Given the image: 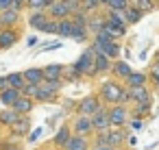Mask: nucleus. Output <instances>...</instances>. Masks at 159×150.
Masks as SVG:
<instances>
[{
    "instance_id": "603ef678",
    "label": "nucleus",
    "mask_w": 159,
    "mask_h": 150,
    "mask_svg": "<svg viewBox=\"0 0 159 150\" xmlns=\"http://www.w3.org/2000/svg\"><path fill=\"white\" fill-rule=\"evenodd\" d=\"M107 2H109V0H100V5H105V7H107Z\"/></svg>"
},
{
    "instance_id": "9d476101",
    "label": "nucleus",
    "mask_w": 159,
    "mask_h": 150,
    "mask_svg": "<svg viewBox=\"0 0 159 150\" xmlns=\"http://www.w3.org/2000/svg\"><path fill=\"white\" fill-rule=\"evenodd\" d=\"M133 72V68L129 65V61H122V59H116L113 61V65H111V76L116 78V81H120V83H124L126 78H129V74Z\"/></svg>"
},
{
    "instance_id": "4be33fe9",
    "label": "nucleus",
    "mask_w": 159,
    "mask_h": 150,
    "mask_svg": "<svg viewBox=\"0 0 159 150\" xmlns=\"http://www.w3.org/2000/svg\"><path fill=\"white\" fill-rule=\"evenodd\" d=\"M48 20H50V15H48L46 11H35V13L29 15V24H31V29H35V31H42V29L48 24Z\"/></svg>"
},
{
    "instance_id": "f8f14e48",
    "label": "nucleus",
    "mask_w": 159,
    "mask_h": 150,
    "mask_svg": "<svg viewBox=\"0 0 159 150\" xmlns=\"http://www.w3.org/2000/svg\"><path fill=\"white\" fill-rule=\"evenodd\" d=\"M22 115L13 109V107H5V109H0V128H11L18 120H20Z\"/></svg>"
},
{
    "instance_id": "c9c22d12",
    "label": "nucleus",
    "mask_w": 159,
    "mask_h": 150,
    "mask_svg": "<svg viewBox=\"0 0 159 150\" xmlns=\"http://www.w3.org/2000/svg\"><path fill=\"white\" fill-rule=\"evenodd\" d=\"M79 81H83V76L74 70V65H68L63 72V83H79Z\"/></svg>"
},
{
    "instance_id": "f3484780",
    "label": "nucleus",
    "mask_w": 159,
    "mask_h": 150,
    "mask_svg": "<svg viewBox=\"0 0 159 150\" xmlns=\"http://www.w3.org/2000/svg\"><path fill=\"white\" fill-rule=\"evenodd\" d=\"M94 52H102L105 57H109L111 61H116L118 57H120V52H122V46L118 44V42H109V44H105V46H100V48H94V46H89Z\"/></svg>"
},
{
    "instance_id": "4c0bfd02",
    "label": "nucleus",
    "mask_w": 159,
    "mask_h": 150,
    "mask_svg": "<svg viewBox=\"0 0 159 150\" xmlns=\"http://www.w3.org/2000/svg\"><path fill=\"white\" fill-rule=\"evenodd\" d=\"M129 5H131L129 0H109V2H107V9H109V11H124Z\"/></svg>"
},
{
    "instance_id": "f257e3e1",
    "label": "nucleus",
    "mask_w": 159,
    "mask_h": 150,
    "mask_svg": "<svg viewBox=\"0 0 159 150\" xmlns=\"http://www.w3.org/2000/svg\"><path fill=\"white\" fill-rule=\"evenodd\" d=\"M98 96L102 100L105 107H113V104H131V96L124 83L116 81V78H107L100 83L98 87Z\"/></svg>"
},
{
    "instance_id": "20e7f679",
    "label": "nucleus",
    "mask_w": 159,
    "mask_h": 150,
    "mask_svg": "<svg viewBox=\"0 0 159 150\" xmlns=\"http://www.w3.org/2000/svg\"><path fill=\"white\" fill-rule=\"evenodd\" d=\"M100 107H102L100 96H98V94H89V96L76 100V104H74V113H79V115H94Z\"/></svg>"
},
{
    "instance_id": "5701e85b",
    "label": "nucleus",
    "mask_w": 159,
    "mask_h": 150,
    "mask_svg": "<svg viewBox=\"0 0 159 150\" xmlns=\"http://www.w3.org/2000/svg\"><path fill=\"white\" fill-rule=\"evenodd\" d=\"M105 24H107V18H102L100 13H89V22H87V31H89L92 35H96V33H100V31L105 29Z\"/></svg>"
},
{
    "instance_id": "b1692460",
    "label": "nucleus",
    "mask_w": 159,
    "mask_h": 150,
    "mask_svg": "<svg viewBox=\"0 0 159 150\" xmlns=\"http://www.w3.org/2000/svg\"><path fill=\"white\" fill-rule=\"evenodd\" d=\"M35 104H37V102H35L33 98H26V96H22V98L16 102V107H13V109H16L20 115H31V113H33V109H35Z\"/></svg>"
},
{
    "instance_id": "3c124183",
    "label": "nucleus",
    "mask_w": 159,
    "mask_h": 150,
    "mask_svg": "<svg viewBox=\"0 0 159 150\" xmlns=\"http://www.w3.org/2000/svg\"><path fill=\"white\" fill-rule=\"evenodd\" d=\"M35 44H37V37H29V39H26V46H29V48L35 46Z\"/></svg>"
},
{
    "instance_id": "c756f323",
    "label": "nucleus",
    "mask_w": 159,
    "mask_h": 150,
    "mask_svg": "<svg viewBox=\"0 0 159 150\" xmlns=\"http://www.w3.org/2000/svg\"><path fill=\"white\" fill-rule=\"evenodd\" d=\"M142 15H144V13H142L137 7H133V5H129V7L124 9V18H126L129 26H131V24H137V22L142 20Z\"/></svg>"
},
{
    "instance_id": "58836bf2",
    "label": "nucleus",
    "mask_w": 159,
    "mask_h": 150,
    "mask_svg": "<svg viewBox=\"0 0 159 150\" xmlns=\"http://www.w3.org/2000/svg\"><path fill=\"white\" fill-rule=\"evenodd\" d=\"M20 143H18V139H13V137H2V139H0V150H16Z\"/></svg>"
},
{
    "instance_id": "a211bd4d",
    "label": "nucleus",
    "mask_w": 159,
    "mask_h": 150,
    "mask_svg": "<svg viewBox=\"0 0 159 150\" xmlns=\"http://www.w3.org/2000/svg\"><path fill=\"white\" fill-rule=\"evenodd\" d=\"M63 150H92V139L85 135H72V139Z\"/></svg>"
},
{
    "instance_id": "79ce46f5",
    "label": "nucleus",
    "mask_w": 159,
    "mask_h": 150,
    "mask_svg": "<svg viewBox=\"0 0 159 150\" xmlns=\"http://www.w3.org/2000/svg\"><path fill=\"white\" fill-rule=\"evenodd\" d=\"M42 133H44V128H42V126H39V128H35V130H31V133L26 135V141H29V143H35V141L42 137Z\"/></svg>"
},
{
    "instance_id": "a18cd8bd",
    "label": "nucleus",
    "mask_w": 159,
    "mask_h": 150,
    "mask_svg": "<svg viewBox=\"0 0 159 150\" xmlns=\"http://www.w3.org/2000/svg\"><path fill=\"white\" fill-rule=\"evenodd\" d=\"M26 7V0H13V7L11 9H16V11H22Z\"/></svg>"
},
{
    "instance_id": "864d4df0",
    "label": "nucleus",
    "mask_w": 159,
    "mask_h": 150,
    "mask_svg": "<svg viewBox=\"0 0 159 150\" xmlns=\"http://www.w3.org/2000/svg\"><path fill=\"white\" fill-rule=\"evenodd\" d=\"M155 65H157V68H159V57H157V59H155Z\"/></svg>"
},
{
    "instance_id": "6e6552de",
    "label": "nucleus",
    "mask_w": 159,
    "mask_h": 150,
    "mask_svg": "<svg viewBox=\"0 0 159 150\" xmlns=\"http://www.w3.org/2000/svg\"><path fill=\"white\" fill-rule=\"evenodd\" d=\"M92 126H94V133H105L111 128V120H109V109L102 104L94 115H92Z\"/></svg>"
},
{
    "instance_id": "39448f33",
    "label": "nucleus",
    "mask_w": 159,
    "mask_h": 150,
    "mask_svg": "<svg viewBox=\"0 0 159 150\" xmlns=\"http://www.w3.org/2000/svg\"><path fill=\"white\" fill-rule=\"evenodd\" d=\"M70 126H72V133H74V135H85V137H92V135H94L92 115H79V113H74Z\"/></svg>"
},
{
    "instance_id": "052dcab7",
    "label": "nucleus",
    "mask_w": 159,
    "mask_h": 150,
    "mask_svg": "<svg viewBox=\"0 0 159 150\" xmlns=\"http://www.w3.org/2000/svg\"><path fill=\"white\" fill-rule=\"evenodd\" d=\"M120 150H122V148H120Z\"/></svg>"
},
{
    "instance_id": "e433bc0d",
    "label": "nucleus",
    "mask_w": 159,
    "mask_h": 150,
    "mask_svg": "<svg viewBox=\"0 0 159 150\" xmlns=\"http://www.w3.org/2000/svg\"><path fill=\"white\" fill-rule=\"evenodd\" d=\"M102 5H100V0H81V9L85 11V13H94L96 9H100Z\"/></svg>"
},
{
    "instance_id": "ddd939ff",
    "label": "nucleus",
    "mask_w": 159,
    "mask_h": 150,
    "mask_svg": "<svg viewBox=\"0 0 159 150\" xmlns=\"http://www.w3.org/2000/svg\"><path fill=\"white\" fill-rule=\"evenodd\" d=\"M20 39V33L16 29H2L0 31V50H9L18 44Z\"/></svg>"
},
{
    "instance_id": "4468645a",
    "label": "nucleus",
    "mask_w": 159,
    "mask_h": 150,
    "mask_svg": "<svg viewBox=\"0 0 159 150\" xmlns=\"http://www.w3.org/2000/svg\"><path fill=\"white\" fill-rule=\"evenodd\" d=\"M111 65H113V61L109 57H105L102 52H94V72H96V76L109 74L111 72Z\"/></svg>"
},
{
    "instance_id": "393cba45",
    "label": "nucleus",
    "mask_w": 159,
    "mask_h": 150,
    "mask_svg": "<svg viewBox=\"0 0 159 150\" xmlns=\"http://www.w3.org/2000/svg\"><path fill=\"white\" fill-rule=\"evenodd\" d=\"M72 29H74L72 18H66V20H59L57 22V35L63 37V39H72Z\"/></svg>"
},
{
    "instance_id": "c85d7f7f",
    "label": "nucleus",
    "mask_w": 159,
    "mask_h": 150,
    "mask_svg": "<svg viewBox=\"0 0 159 150\" xmlns=\"http://www.w3.org/2000/svg\"><path fill=\"white\" fill-rule=\"evenodd\" d=\"M148 113H150V102L133 104V109H131V120H144Z\"/></svg>"
},
{
    "instance_id": "5fc2aeb1",
    "label": "nucleus",
    "mask_w": 159,
    "mask_h": 150,
    "mask_svg": "<svg viewBox=\"0 0 159 150\" xmlns=\"http://www.w3.org/2000/svg\"><path fill=\"white\" fill-rule=\"evenodd\" d=\"M39 150H55V148H52V146H50V148H39Z\"/></svg>"
},
{
    "instance_id": "cd10ccee",
    "label": "nucleus",
    "mask_w": 159,
    "mask_h": 150,
    "mask_svg": "<svg viewBox=\"0 0 159 150\" xmlns=\"http://www.w3.org/2000/svg\"><path fill=\"white\" fill-rule=\"evenodd\" d=\"M57 96H59V94H52L50 89H46L44 85H39V89H37V94L33 96V100H35V102H42V104H48V102H55Z\"/></svg>"
},
{
    "instance_id": "de8ad7c7",
    "label": "nucleus",
    "mask_w": 159,
    "mask_h": 150,
    "mask_svg": "<svg viewBox=\"0 0 159 150\" xmlns=\"http://www.w3.org/2000/svg\"><path fill=\"white\" fill-rule=\"evenodd\" d=\"M129 126L137 130V128H142V126H144V120H131V122H129Z\"/></svg>"
},
{
    "instance_id": "2eb2a0df",
    "label": "nucleus",
    "mask_w": 159,
    "mask_h": 150,
    "mask_svg": "<svg viewBox=\"0 0 159 150\" xmlns=\"http://www.w3.org/2000/svg\"><path fill=\"white\" fill-rule=\"evenodd\" d=\"M126 89H129V96H131V104H139V102H152V96H150L148 85H146V87H126Z\"/></svg>"
},
{
    "instance_id": "473e14b6",
    "label": "nucleus",
    "mask_w": 159,
    "mask_h": 150,
    "mask_svg": "<svg viewBox=\"0 0 159 150\" xmlns=\"http://www.w3.org/2000/svg\"><path fill=\"white\" fill-rule=\"evenodd\" d=\"M87 37H89V31H87V26L74 24V29H72V39H74V42H87Z\"/></svg>"
},
{
    "instance_id": "6ab92c4d",
    "label": "nucleus",
    "mask_w": 159,
    "mask_h": 150,
    "mask_svg": "<svg viewBox=\"0 0 159 150\" xmlns=\"http://www.w3.org/2000/svg\"><path fill=\"white\" fill-rule=\"evenodd\" d=\"M18 22H20V11H16V9L0 11V24H2V29H16Z\"/></svg>"
},
{
    "instance_id": "a19ab883",
    "label": "nucleus",
    "mask_w": 159,
    "mask_h": 150,
    "mask_svg": "<svg viewBox=\"0 0 159 150\" xmlns=\"http://www.w3.org/2000/svg\"><path fill=\"white\" fill-rule=\"evenodd\" d=\"M37 89H39V85H33V83H26L20 91H22V96H26V98H33L35 94H37Z\"/></svg>"
},
{
    "instance_id": "2f4dec72",
    "label": "nucleus",
    "mask_w": 159,
    "mask_h": 150,
    "mask_svg": "<svg viewBox=\"0 0 159 150\" xmlns=\"http://www.w3.org/2000/svg\"><path fill=\"white\" fill-rule=\"evenodd\" d=\"M55 2V0H26V7L33 11H48V7Z\"/></svg>"
},
{
    "instance_id": "0eeeda50",
    "label": "nucleus",
    "mask_w": 159,
    "mask_h": 150,
    "mask_svg": "<svg viewBox=\"0 0 159 150\" xmlns=\"http://www.w3.org/2000/svg\"><path fill=\"white\" fill-rule=\"evenodd\" d=\"M72 7H70V2L68 0H55V2L48 7V15L52 18V20H66V18H72Z\"/></svg>"
},
{
    "instance_id": "f03ea898",
    "label": "nucleus",
    "mask_w": 159,
    "mask_h": 150,
    "mask_svg": "<svg viewBox=\"0 0 159 150\" xmlns=\"http://www.w3.org/2000/svg\"><path fill=\"white\" fill-rule=\"evenodd\" d=\"M109 109V120H111V128H126L131 122V109L129 104H113L107 107Z\"/></svg>"
},
{
    "instance_id": "72a5a7b5",
    "label": "nucleus",
    "mask_w": 159,
    "mask_h": 150,
    "mask_svg": "<svg viewBox=\"0 0 159 150\" xmlns=\"http://www.w3.org/2000/svg\"><path fill=\"white\" fill-rule=\"evenodd\" d=\"M42 85H44L46 89H50L52 94H59V91H61V87H63L66 83H63V78H44V83H42Z\"/></svg>"
},
{
    "instance_id": "f704fd0d",
    "label": "nucleus",
    "mask_w": 159,
    "mask_h": 150,
    "mask_svg": "<svg viewBox=\"0 0 159 150\" xmlns=\"http://www.w3.org/2000/svg\"><path fill=\"white\" fill-rule=\"evenodd\" d=\"M131 5H133V7H137L142 13H148V11H152V9L157 7L155 0H131Z\"/></svg>"
},
{
    "instance_id": "c03bdc74",
    "label": "nucleus",
    "mask_w": 159,
    "mask_h": 150,
    "mask_svg": "<svg viewBox=\"0 0 159 150\" xmlns=\"http://www.w3.org/2000/svg\"><path fill=\"white\" fill-rule=\"evenodd\" d=\"M61 48V42H50V44H42V50H57Z\"/></svg>"
},
{
    "instance_id": "bb28decb",
    "label": "nucleus",
    "mask_w": 159,
    "mask_h": 150,
    "mask_svg": "<svg viewBox=\"0 0 159 150\" xmlns=\"http://www.w3.org/2000/svg\"><path fill=\"white\" fill-rule=\"evenodd\" d=\"M42 70H44V78H63L66 65H61V63H48Z\"/></svg>"
},
{
    "instance_id": "7c9ffc66",
    "label": "nucleus",
    "mask_w": 159,
    "mask_h": 150,
    "mask_svg": "<svg viewBox=\"0 0 159 150\" xmlns=\"http://www.w3.org/2000/svg\"><path fill=\"white\" fill-rule=\"evenodd\" d=\"M7 83H9V87H13V89H22V87L26 85L22 72H11V74H7Z\"/></svg>"
},
{
    "instance_id": "1a4fd4ad",
    "label": "nucleus",
    "mask_w": 159,
    "mask_h": 150,
    "mask_svg": "<svg viewBox=\"0 0 159 150\" xmlns=\"http://www.w3.org/2000/svg\"><path fill=\"white\" fill-rule=\"evenodd\" d=\"M29 133H31V115H22L9 128V137H13V139H26Z\"/></svg>"
},
{
    "instance_id": "9b49d317",
    "label": "nucleus",
    "mask_w": 159,
    "mask_h": 150,
    "mask_svg": "<svg viewBox=\"0 0 159 150\" xmlns=\"http://www.w3.org/2000/svg\"><path fill=\"white\" fill-rule=\"evenodd\" d=\"M126 128H109L107 130V146H113V148H122L126 143Z\"/></svg>"
},
{
    "instance_id": "7ed1b4c3",
    "label": "nucleus",
    "mask_w": 159,
    "mask_h": 150,
    "mask_svg": "<svg viewBox=\"0 0 159 150\" xmlns=\"http://www.w3.org/2000/svg\"><path fill=\"white\" fill-rule=\"evenodd\" d=\"M72 65H74V70H76L83 78H94V76H96V72H94V50H92V48L83 50V55H81Z\"/></svg>"
},
{
    "instance_id": "37998d69",
    "label": "nucleus",
    "mask_w": 159,
    "mask_h": 150,
    "mask_svg": "<svg viewBox=\"0 0 159 150\" xmlns=\"http://www.w3.org/2000/svg\"><path fill=\"white\" fill-rule=\"evenodd\" d=\"M42 31H44V33H48V35H57V20H52V18H50V20H48V24H46Z\"/></svg>"
},
{
    "instance_id": "6e6d98bb",
    "label": "nucleus",
    "mask_w": 159,
    "mask_h": 150,
    "mask_svg": "<svg viewBox=\"0 0 159 150\" xmlns=\"http://www.w3.org/2000/svg\"><path fill=\"white\" fill-rule=\"evenodd\" d=\"M16 150H24V148H22V146H18V148H16Z\"/></svg>"
},
{
    "instance_id": "bf43d9fd",
    "label": "nucleus",
    "mask_w": 159,
    "mask_h": 150,
    "mask_svg": "<svg viewBox=\"0 0 159 150\" xmlns=\"http://www.w3.org/2000/svg\"><path fill=\"white\" fill-rule=\"evenodd\" d=\"M0 31H2V24H0Z\"/></svg>"
},
{
    "instance_id": "aec40b11",
    "label": "nucleus",
    "mask_w": 159,
    "mask_h": 150,
    "mask_svg": "<svg viewBox=\"0 0 159 150\" xmlns=\"http://www.w3.org/2000/svg\"><path fill=\"white\" fill-rule=\"evenodd\" d=\"M124 85H126V87H146V85H148V74L133 70V72L129 74V78L124 81Z\"/></svg>"
},
{
    "instance_id": "ea45409f",
    "label": "nucleus",
    "mask_w": 159,
    "mask_h": 150,
    "mask_svg": "<svg viewBox=\"0 0 159 150\" xmlns=\"http://www.w3.org/2000/svg\"><path fill=\"white\" fill-rule=\"evenodd\" d=\"M148 83H150L155 89H159V68H157V65L150 68V72H148Z\"/></svg>"
},
{
    "instance_id": "49530a36",
    "label": "nucleus",
    "mask_w": 159,
    "mask_h": 150,
    "mask_svg": "<svg viewBox=\"0 0 159 150\" xmlns=\"http://www.w3.org/2000/svg\"><path fill=\"white\" fill-rule=\"evenodd\" d=\"M13 7V0H0V11H7Z\"/></svg>"
},
{
    "instance_id": "423d86ee",
    "label": "nucleus",
    "mask_w": 159,
    "mask_h": 150,
    "mask_svg": "<svg viewBox=\"0 0 159 150\" xmlns=\"http://www.w3.org/2000/svg\"><path fill=\"white\" fill-rule=\"evenodd\" d=\"M72 126L66 122V124H61L59 128H57V133L52 135V141H50V146L55 148V150H63L66 146H68V141L72 139Z\"/></svg>"
},
{
    "instance_id": "13d9d810",
    "label": "nucleus",
    "mask_w": 159,
    "mask_h": 150,
    "mask_svg": "<svg viewBox=\"0 0 159 150\" xmlns=\"http://www.w3.org/2000/svg\"><path fill=\"white\" fill-rule=\"evenodd\" d=\"M68 2H70V0H68ZM76 2H81V0H76Z\"/></svg>"
},
{
    "instance_id": "412c9836",
    "label": "nucleus",
    "mask_w": 159,
    "mask_h": 150,
    "mask_svg": "<svg viewBox=\"0 0 159 150\" xmlns=\"http://www.w3.org/2000/svg\"><path fill=\"white\" fill-rule=\"evenodd\" d=\"M20 98H22V91H20V89H13V87L0 91V102H2L5 107H16V102H18Z\"/></svg>"
},
{
    "instance_id": "8fccbe9b",
    "label": "nucleus",
    "mask_w": 159,
    "mask_h": 150,
    "mask_svg": "<svg viewBox=\"0 0 159 150\" xmlns=\"http://www.w3.org/2000/svg\"><path fill=\"white\" fill-rule=\"evenodd\" d=\"M92 150H120V148H113V146H92Z\"/></svg>"
},
{
    "instance_id": "09e8293b",
    "label": "nucleus",
    "mask_w": 159,
    "mask_h": 150,
    "mask_svg": "<svg viewBox=\"0 0 159 150\" xmlns=\"http://www.w3.org/2000/svg\"><path fill=\"white\" fill-rule=\"evenodd\" d=\"M9 89V83H7V76H0V91Z\"/></svg>"
},
{
    "instance_id": "dca6fc26",
    "label": "nucleus",
    "mask_w": 159,
    "mask_h": 150,
    "mask_svg": "<svg viewBox=\"0 0 159 150\" xmlns=\"http://www.w3.org/2000/svg\"><path fill=\"white\" fill-rule=\"evenodd\" d=\"M107 24H111V26H113L116 31H120L122 35H124L126 29H129V22H126V18H124V11H109Z\"/></svg>"
},
{
    "instance_id": "a878e982",
    "label": "nucleus",
    "mask_w": 159,
    "mask_h": 150,
    "mask_svg": "<svg viewBox=\"0 0 159 150\" xmlns=\"http://www.w3.org/2000/svg\"><path fill=\"white\" fill-rule=\"evenodd\" d=\"M22 74H24V81L26 83H33V85H42L44 83V70L42 68H29Z\"/></svg>"
},
{
    "instance_id": "4d7b16f0",
    "label": "nucleus",
    "mask_w": 159,
    "mask_h": 150,
    "mask_svg": "<svg viewBox=\"0 0 159 150\" xmlns=\"http://www.w3.org/2000/svg\"><path fill=\"white\" fill-rule=\"evenodd\" d=\"M0 139H2V128H0Z\"/></svg>"
}]
</instances>
